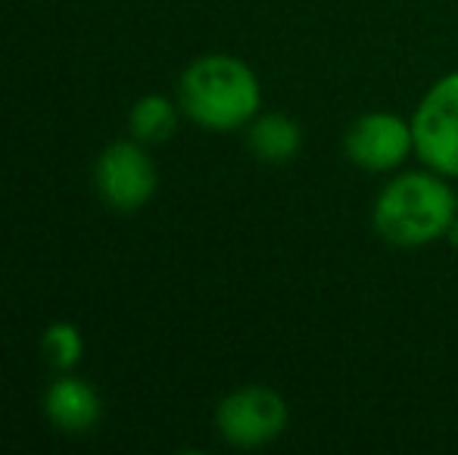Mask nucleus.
<instances>
[{
	"label": "nucleus",
	"instance_id": "nucleus-1",
	"mask_svg": "<svg viewBox=\"0 0 458 455\" xmlns=\"http://www.w3.org/2000/svg\"><path fill=\"white\" fill-rule=\"evenodd\" d=\"M182 106L197 125L212 131H234L259 110V81L247 63L234 56H199L182 75Z\"/></svg>",
	"mask_w": 458,
	"mask_h": 455
},
{
	"label": "nucleus",
	"instance_id": "nucleus-2",
	"mask_svg": "<svg viewBox=\"0 0 458 455\" xmlns=\"http://www.w3.org/2000/svg\"><path fill=\"white\" fill-rule=\"evenodd\" d=\"M455 222V194L434 175H399L374 203V228L396 247H421L443 237Z\"/></svg>",
	"mask_w": 458,
	"mask_h": 455
},
{
	"label": "nucleus",
	"instance_id": "nucleus-3",
	"mask_svg": "<svg viewBox=\"0 0 458 455\" xmlns=\"http://www.w3.org/2000/svg\"><path fill=\"white\" fill-rule=\"evenodd\" d=\"M415 150L440 175H458V72L440 79L411 122Z\"/></svg>",
	"mask_w": 458,
	"mask_h": 455
},
{
	"label": "nucleus",
	"instance_id": "nucleus-4",
	"mask_svg": "<svg viewBox=\"0 0 458 455\" xmlns=\"http://www.w3.org/2000/svg\"><path fill=\"white\" fill-rule=\"evenodd\" d=\"M216 425L231 446H241V450L266 446L287 427V402L268 387L234 390L218 402Z\"/></svg>",
	"mask_w": 458,
	"mask_h": 455
},
{
	"label": "nucleus",
	"instance_id": "nucleus-5",
	"mask_svg": "<svg viewBox=\"0 0 458 455\" xmlns=\"http://www.w3.org/2000/svg\"><path fill=\"white\" fill-rule=\"evenodd\" d=\"M94 184L113 209L134 213L157 190V169H153L144 147L134 140H119L100 153L94 165Z\"/></svg>",
	"mask_w": 458,
	"mask_h": 455
},
{
	"label": "nucleus",
	"instance_id": "nucleus-6",
	"mask_svg": "<svg viewBox=\"0 0 458 455\" xmlns=\"http://www.w3.org/2000/svg\"><path fill=\"white\" fill-rule=\"evenodd\" d=\"M415 144L411 125H405L399 115L390 113H371L362 115L356 125L346 131V156L356 165L371 172L393 169L405 159L409 147Z\"/></svg>",
	"mask_w": 458,
	"mask_h": 455
},
{
	"label": "nucleus",
	"instance_id": "nucleus-7",
	"mask_svg": "<svg viewBox=\"0 0 458 455\" xmlns=\"http://www.w3.org/2000/svg\"><path fill=\"white\" fill-rule=\"evenodd\" d=\"M44 412L63 434H85L100 421V396L88 381L63 375L47 387Z\"/></svg>",
	"mask_w": 458,
	"mask_h": 455
},
{
	"label": "nucleus",
	"instance_id": "nucleus-8",
	"mask_svg": "<svg viewBox=\"0 0 458 455\" xmlns=\"http://www.w3.org/2000/svg\"><path fill=\"white\" fill-rule=\"evenodd\" d=\"M302 147V134L300 125L287 115H262V119L253 122L250 128V150L262 159V163H290V159L300 153Z\"/></svg>",
	"mask_w": 458,
	"mask_h": 455
},
{
	"label": "nucleus",
	"instance_id": "nucleus-9",
	"mask_svg": "<svg viewBox=\"0 0 458 455\" xmlns=\"http://www.w3.org/2000/svg\"><path fill=\"white\" fill-rule=\"evenodd\" d=\"M178 125L175 104L163 94H147L134 104L131 110V134L144 144H159L169 140Z\"/></svg>",
	"mask_w": 458,
	"mask_h": 455
},
{
	"label": "nucleus",
	"instance_id": "nucleus-10",
	"mask_svg": "<svg viewBox=\"0 0 458 455\" xmlns=\"http://www.w3.org/2000/svg\"><path fill=\"white\" fill-rule=\"evenodd\" d=\"M44 352H47V362L60 371H69L81 362V352H85V341H81V331L69 322H56L44 331Z\"/></svg>",
	"mask_w": 458,
	"mask_h": 455
}]
</instances>
